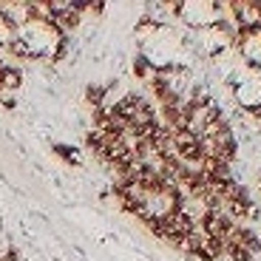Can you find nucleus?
I'll return each instance as SVG.
<instances>
[{
	"label": "nucleus",
	"mask_w": 261,
	"mask_h": 261,
	"mask_svg": "<svg viewBox=\"0 0 261 261\" xmlns=\"http://www.w3.org/2000/svg\"><path fill=\"white\" fill-rule=\"evenodd\" d=\"M20 85H23V71L14 65H3L0 68V94H17Z\"/></svg>",
	"instance_id": "f257e3e1"
},
{
	"label": "nucleus",
	"mask_w": 261,
	"mask_h": 261,
	"mask_svg": "<svg viewBox=\"0 0 261 261\" xmlns=\"http://www.w3.org/2000/svg\"><path fill=\"white\" fill-rule=\"evenodd\" d=\"M134 74L150 85L153 80L159 77V65H153L148 57H145V54H137V60H134Z\"/></svg>",
	"instance_id": "f03ea898"
},
{
	"label": "nucleus",
	"mask_w": 261,
	"mask_h": 261,
	"mask_svg": "<svg viewBox=\"0 0 261 261\" xmlns=\"http://www.w3.org/2000/svg\"><path fill=\"white\" fill-rule=\"evenodd\" d=\"M224 255H227L230 261H253L255 255L247 253L244 247H236V244H224Z\"/></svg>",
	"instance_id": "7ed1b4c3"
},
{
	"label": "nucleus",
	"mask_w": 261,
	"mask_h": 261,
	"mask_svg": "<svg viewBox=\"0 0 261 261\" xmlns=\"http://www.w3.org/2000/svg\"><path fill=\"white\" fill-rule=\"evenodd\" d=\"M153 32H159V23H156V20H150V17H145L142 23H139V26H137V37H139V40L150 37V34H153Z\"/></svg>",
	"instance_id": "20e7f679"
},
{
	"label": "nucleus",
	"mask_w": 261,
	"mask_h": 261,
	"mask_svg": "<svg viewBox=\"0 0 261 261\" xmlns=\"http://www.w3.org/2000/svg\"><path fill=\"white\" fill-rule=\"evenodd\" d=\"M54 153H57V156H63L65 162H71L74 168L80 165V153H77L74 148H65V145H54Z\"/></svg>",
	"instance_id": "39448f33"
}]
</instances>
